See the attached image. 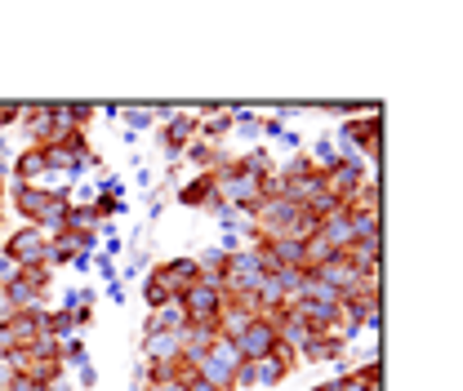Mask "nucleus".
<instances>
[{"label": "nucleus", "mask_w": 463, "mask_h": 391, "mask_svg": "<svg viewBox=\"0 0 463 391\" xmlns=\"http://www.w3.org/2000/svg\"><path fill=\"white\" fill-rule=\"evenodd\" d=\"M120 120L129 125V134H134V129H147V125H156V120H152V112H143V107H125V112H120Z\"/></svg>", "instance_id": "nucleus-25"}, {"label": "nucleus", "mask_w": 463, "mask_h": 391, "mask_svg": "<svg viewBox=\"0 0 463 391\" xmlns=\"http://www.w3.org/2000/svg\"><path fill=\"white\" fill-rule=\"evenodd\" d=\"M45 249H50V236L41 227H18V231L0 236V254L14 258L18 267H45Z\"/></svg>", "instance_id": "nucleus-2"}, {"label": "nucleus", "mask_w": 463, "mask_h": 391, "mask_svg": "<svg viewBox=\"0 0 463 391\" xmlns=\"http://www.w3.org/2000/svg\"><path fill=\"white\" fill-rule=\"evenodd\" d=\"M236 369H241V351H236V342H228V338H214L210 356H205V360H201V369H196V378H205L210 387H219V391H232Z\"/></svg>", "instance_id": "nucleus-3"}, {"label": "nucleus", "mask_w": 463, "mask_h": 391, "mask_svg": "<svg viewBox=\"0 0 463 391\" xmlns=\"http://www.w3.org/2000/svg\"><path fill=\"white\" fill-rule=\"evenodd\" d=\"M379 378H383V369H379V356H374V360H365L361 369L339 374L330 387H335V391H379Z\"/></svg>", "instance_id": "nucleus-15"}, {"label": "nucleus", "mask_w": 463, "mask_h": 391, "mask_svg": "<svg viewBox=\"0 0 463 391\" xmlns=\"http://www.w3.org/2000/svg\"><path fill=\"white\" fill-rule=\"evenodd\" d=\"M232 165L241 169V173H250L254 182H268V178H277V161L268 156V147H250L245 156H236Z\"/></svg>", "instance_id": "nucleus-17"}, {"label": "nucleus", "mask_w": 463, "mask_h": 391, "mask_svg": "<svg viewBox=\"0 0 463 391\" xmlns=\"http://www.w3.org/2000/svg\"><path fill=\"white\" fill-rule=\"evenodd\" d=\"M45 334L58 338V342L76 338V321H71V312H45Z\"/></svg>", "instance_id": "nucleus-23"}, {"label": "nucleus", "mask_w": 463, "mask_h": 391, "mask_svg": "<svg viewBox=\"0 0 463 391\" xmlns=\"http://www.w3.org/2000/svg\"><path fill=\"white\" fill-rule=\"evenodd\" d=\"M317 236H321V240H326L335 254H344L347 245L356 240V236H352V223H347V214H330V219H321Z\"/></svg>", "instance_id": "nucleus-18"}, {"label": "nucleus", "mask_w": 463, "mask_h": 391, "mask_svg": "<svg viewBox=\"0 0 463 391\" xmlns=\"http://www.w3.org/2000/svg\"><path fill=\"white\" fill-rule=\"evenodd\" d=\"M289 316H298L312 334H335L339 321H344V307H330V303H317V298H298V303H289Z\"/></svg>", "instance_id": "nucleus-6"}, {"label": "nucleus", "mask_w": 463, "mask_h": 391, "mask_svg": "<svg viewBox=\"0 0 463 391\" xmlns=\"http://www.w3.org/2000/svg\"><path fill=\"white\" fill-rule=\"evenodd\" d=\"M143 298H147V307L152 312H161V307H170L174 298H170V289H165V280L156 276V267L147 272V280H143Z\"/></svg>", "instance_id": "nucleus-22"}, {"label": "nucleus", "mask_w": 463, "mask_h": 391, "mask_svg": "<svg viewBox=\"0 0 463 391\" xmlns=\"http://www.w3.org/2000/svg\"><path fill=\"white\" fill-rule=\"evenodd\" d=\"M178 205H183V209H210V214H219L223 200H219V191H214V173H196L192 182H183V187H178Z\"/></svg>", "instance_id": "nucleus-8"}, {"label": "nucleus", "mask_w": 463, "mask_h": 391, "mask_svg": "<svg viewBox=\"0 0 463 391\" xmlns=\"http://www.w3.org/2000/svg\"><path fill=\"white\" fill-rule=\"evenodd\" d=\"M99 383V374H94V365H80V387H94Z\"/></svg>", "instance_id": "nucleus-29"}, {"label": "nucleus", "mask_w": 463, "mask_h": 391, "mask_svg": "<svg viewBox=\"0 0 463 391\" xmlns=\"http://www.w3.org/2000/svg\"><path fill=\"white\" fill-rule=\"evenodd\" d=\"M0 214H5V182H0Z\"/></svg>", "instance_id": "nucleus-32"}, {"label": "nucleus", "mask_w": 463, "mask_h": 391, "mask_svg": "<svg viewBox=\"0 0 463 391\" xmlns=\"http://www.w3.org/2000/svg\"><path fill=\"white\" fill-rule=\"evenodd\" d=\"M298 356H303L307 365H321V360H335V365H339V360H344V342L335 334H317Z\"/></svg>", "instance_id": "nucleus-19"}, {"label": "nucleus", "mask_w": 463, "mask_h": 391, "mask_svg": "<svg viewBox=\"0 0 463 391\" xmlns=\"http://www.w3.org/2000/svg\"><path fill=\"white\" fill-rule=\"evenodd\" d=\"M183 156L196 165V173H219V169L232 165V156L223 152V143H201V138H196V143H192Z\"/></svg>", "instance_id": "nucleus-13"}, {"label": "nucleus", "mask_w": 463, "mask_h": 391, "mask_svg": "<svg viewBox=\"0 0 463 391\" xmlns=\"http://www.w3.org/2000/svg\"><path fill=\"white\" fill-rule=\"evenodd\" d=\"M14 316H18V307H14V303H9V293L0 289V325H9Z\"/></svg>", "instance_id": "nucleus-27"}, {"label": "nucleus", "mask_w": 463, "mask_h": 391, "mask_svg": "<svg viewBox=\"0 0 463 391\" xmlns=\"http://www.w3.org/2000/svg\"><path fill=\"white\" fill-rule=\"evenodd\" d=\"M108 298H112V303H125V284H120V280L108 284Z\"/></svg>", "instance_id": "nucleus-31"}, {"label": "nucleus", "mask_w": 463, "mask_h": 391, "mask_svg": "<svg viewBox=\"0 0 463 391\" xmlns=\"http://www.w3.org/2000/svg\"><path fill=\"white\" fill-rule=\"evenodd\" d=\"M263 245H268V254H272L277 267H298V272H307V267H303V240L281 236V240H263Z\"/></svg>", "instance_id": "nucleus-20"}, {"label": "nucleus", "mask_w": 463, "mask_h": 391, "mask_svg": "<svg viewBox=\"0 0 463 391\" xmlns=\"http://www.w3.org/2000/svg\"><path fill=\"white\" fill-rule=\"evenodd\" d=\"M232 342H236L241 360H263V356H272V351H277V330H272V321H268V316H254V321L232 338Z\"/></svg>", "instance_id": "nucleus-5"}, {"label": "nucleus", "mask_w": 463, "mask_h": 391, "mask_svg": "<svg viewBox=\"0 0 463 391\" xmlns=\"http://www.w3.org/2000/svg\"><path fill=\"white\" fill-rule=\"evenodd\" d=\"M347 267L352 272H379V258H383V236H370V240H352L344 249Z\"/></svg>", "instance_id": "nucleus-12"}, {"label": "nucleus", "mask_w": 463, "mask_h": 391, "mask_svg": "<svg viewBox=\"0 0 463 391\" xmlns=\"http://www.w3.org/2000/svg\"><path fill=\"white\" fill-rule=\"evenodd\" d=\"M62 365H76V369H80V365H90V360H85V342H80V338H67V342H62Z\"/></svg>", "instance_id": "nucleus-24"}, {"label": "nucleus", "mask_w": 463, "mask_h": 391, "mask_svg": "<svg viewBox=\"0 0 463 391\" xmlns=\"http://www.w3.org/2000/svg\"><path fill=\"white\" fill-rule=\"evenodd\" d=\"M192 143H196V116L174 112V120H165V129H161V152H165V161H178Z\"/></svg>", "instance_id": "nucleus-7"}, {"label": "nucleus", "mask_w": 463, "mask_h": 391, "mask_svg": "<svg viewBox=\"0 0 463 391\" xmlns=\"http://www.w3.org/2000/svg\"><path fill=\"white\" fill-rule=\"evenodd\" d=\"M50 173L45 165V147H27L14 156V182H27V187H41V178Z\"/></svg>", "instance_id": "nucleus-14"}, {"label": "nucleus", "mask_w": 463, "mask_h": 391, "mask_svg": "<svg viewBox=\"0 0 463 391\" xmlns=\"http://www.w3.org/2000/svg\"><path fill=\"white\" fill-rule=\"evenodd\" d=\"M32 138V147H45L54 138V112L50 107H23V120H18Z\"/></svg>", "instance_id": "nucleus-16"}, {"label": "nucleus", "mask_w": 463, "mask_h": 391, "mask_svg": "<svg viewBox=\"0 0 463 391\" xmlns=\"http://www.w3.org/2000/svg\"><path fill=\"white\" fill-rule=\"evenodd\" d=\"M178 351H183V334H170V330L143 334V356H147V365H174Z\"/></svg>", "instance_id": "nucleus-11"}, {"label": "nucleus", "mask_w": 463, "mask_h": 391, "mask_svg": "<svg viewBox=\"0 0 463 391\" xmlns=\"http://www.w3.org/2000/svg\"><path fill=\"white\" fill-rule=\"evenodd\" d=\"M178 303H183V312H187V321H192V325H214L228 298H223V289H219V284L196 280V284H192V289H187Z\"/></svg>", "instance_id": "nucleus-4"}, {"label": "nucleus", "mask_w": 463, "mask_h": 391, "mask_svg": "<svg viewBox=\"0 0 463 391\" xmlns=\"http://www.w3.org/2000/svg\"><path fill=\"white\" fill-rule=\"evenodd\" d=\"M196 272H201V280L219 284V280H223V272H228V249H205V254L196 258Z\"/></svg>", "instance_id": "nucleus-21"}, {"label": "nucleus", "mask_w": 463, "mask_h": 391, "mask_svg": "<svg viewBox=\"0 0 463 391\" xmlns=\"http://www.w3.org/2000/svg\"><path fill=\"white\" fill-rule=\"evenodd\" d=\"M5 196L14 200L18 219H23L27 227H41L45 236H58V231H62V214H67V205H71L67 191H54V187H45V182H41V187L14 182Z\"/></svg>", "instance_id": "nucleus-1"}, {"label": "nucleus", "mask_w": 463, "mask_h": 391, "mask_svg": "<svg viewBox=\"0 0 463 391\" xmlns=\"http://www.w3.org/2000/svg\"><path fill=\"white\" fill-rule=\"evenodd\" d=\"M156 276L165 280L170 298H183V293L201 280V272H196V258H170V263H161V267H156Z\"/></svg>", "instance_id": "nucleus-10"}, {"label": "nucleus", "mask_w": 463, "mask_h": 391, "mask_svg": "<svg viewBox=\"0 0 463 391\" xmlns=\"http://www.w3.org/2000/svg\"><path fill=\"white\" fill-rule=\"evenodd\" d=\"M18 272H23V267H18L14 258H5V254H0V284H9V280H18Z\"/></svg>", "instance_id": "nucleus-26"}, {"label": "nucleus", "mask_w": 463, "mask_h": 391, "mask_svg": "<svg viewBox=\"0 0 463 391\" xmlns=\"http://www.w3.org/2000/svg\"><path fill=\"white\" fill-rule=\"evenodd\" d=\"M352 236L356 240H370V236H383V205H370V200H352L344 209Z\"/></svg>", "instance_id": "nucleus-9"}, {"label": "nucleus", "mask_w": 463, "mask_h": 391, "mask_svg": "<svg viewBox=\"0 0 463 391\" xmlns=\"http://www.w3.org/2000/svg\"><path fill=\"white\" fill-rule=\"evenodd\" d=\"M187 391H219V387H210L205 378H196V374H187Z\"/></svg>", "instance_id": "nucleus-30"}, {"label": "nucleus", "mask_w": 463, "mask_h": 391, "mask_svg": "<svg viewBox=\"0 0 463 391\" xmlns=\"http://www.w3.org/2000/svg\"><path fill=\"white\" fill-rule=\"evenodd\" d=\"M143 391H187V378H170V383H147Z\"/></svg>", "instance_id": "nucleus-28"}]
</instances>
